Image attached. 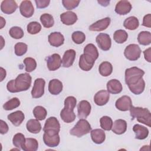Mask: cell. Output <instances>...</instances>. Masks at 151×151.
<instances>
[{"instance_id":"cell-1","label":"cell","mask_w":151,"mask_h":151,"mask_svg":"<svg viewBox=\"0 0 151 151\" xmlns=\"http://www.w3.org/2000/svg\"><path fill=\"white\" fill-rule=\"evenodd\" d=\"M32 78L28 73L19 74L15 80H11L6 84L7 90L11 93H18L28 90L31 84Z\"/></svg>"},{"instance_id":"cell-2","label":"cell","mask_w":151,"mask_h":151,"mask_svg":"<svg viewBox=\"0 0 151 151\" xmlns=\"http://www.w3.org/2000/svg\"><path fill=\"white\" fill-rule=\"evenodd\" d=\"M77 104V100L73 96H68L64 100V107L60 112L61 119L67 123H70L76 119L74 109Z\"/></svg>"},{"instance_id":"cell-3","label":"cell","mask_w":151,"mask_h":151,"mask_svg":"<svg viewBox=\"0 0 151 151\" xmlns=\"http://www.w3.org/2000/svg\"><path fill=\"white\" fill-rule=\"evenodd\" d=\"M129 110L132 120L136 119L139 122L151 126V113L147 109L132 106Z\"/></svg>"},{"instance_id":"cell-4","label":"cell","mask_w":151,"mask_h":151,"mask_svg":"<svg viewBox=\"0 0 151 151\" xmlns=\"http://www.w3.org/2000/svg\"><path fill=\"white\" fill-rule=\"evenodd\" d=\"M145 71L136 67H133L127 68L125 71V82L128 87L134 86L140 81L143 79Z\"/></svg>"},{"instance_id":"cell-5","label":"cell","mask_w":151,"mask_h":151,"mask_svg":"<svg viewBox=\"0 0 151 151\" xmlns=\"http://www.w3.org/2000/svg\"><path fill=\"white\" fill-rule=\"evenodd\" d=\"M91 130V127L88 122L84 119H80L74 127L70 130V133L73 136L80 137L90 133Z\"/></svg>"},{"instance_id":"cell-6","label":"cell","mask_w":151,"mask_h":151,"mask_svg":"<svg viewBox=\"0 0 151 151\" xmlns=\"http://www.w3.org/2000/svg\"><path fill=\"white\" fill-rule=\"evenodd\" d=\"M58 132L54 130H45L43 134L44 143L48 147H54L57 146L60 141Z\"/></svg>"},{"instance_id":"cell-7","label":"cell","mask_w":151,"mask_h":151,"mask_svg":"<svg viewBox=\"0 0 151 151\" xmlns=\"http://www.w3.org/2000/svg\"><path fill=\"white\" fill-rule=\"evenodd\" d=\"M84 57L85 60L90 64H94L99 57V52L96 46L93 44H88L84 48Z\"/></svg>"},{"instance_id":"cell-8","label":"cell","mask_w":151,"mask_h":151,"mask_svg":"<svg viewBox=\"0 0 151 151\" xmlns=\"http://www.w3.org/2000/svg\"><path fill=\"white\" fill-rule=\"evenodd\" d=\"M124 54L127 60L130 61H136L140 57L141 50L137 44H129L126 47Z\"/></svg>"},{"instance_id":"cell-9","label":"cell","mask_w":151,"mask_h":151,"mask_svg":"<svg viewBox=\"0 0 151 151\" xmlns=\"http://www.w3.org/2000/svg\"><path fill=\"white\" fill-rule=\"evenodd\" d=\"M45 81L43 78H37L34 83V86L31 91L32 97L34 99H38L42 97L44 93Z\"/></svg>"},{"instance_id":"cell-10","label":"cell","mask_w":151,"mask_h":151,"mask_svg":"<svg viewBox=\"0 0 151 151\" xmlns=\"http://www.w3.org/2000/svg\"><path fill=\"white\" fill-rule=\"evenodd\" d=\"M96 42L100 49L108 51L111 45V40L109 35L105 33H100L96 38Z\"/></svg>"},{"instance_id":"cell-11","label":"cell","mask_w":151,"mask_h":151,"mask_svg":"<svg viewBox=\"0 0 151 151\" xmlns=\"http://www.w3.org/2000/svg\"><path fill=\"white\" fill-rule=\"evenodd\" d=\"M91 106L90 103L87 100H81L77 106L78 117L80 119H86L91 112Z\"/></svg>"},{"instance_id":"cell-12","label":"cell","mask_w":151,"mask_h":151,"mask_svg":"<svg viewBox=\"0 0 151 151\" xmlns=\"http://www.w3.org/2000/svg\"><path fill=\"white\" fill-rule=\"evenodd\" d=\"M62 60L58 54H53L47 58V67L50 71H55L61 65Z\"/></svg>"},{"instance_id":"cell-13","label":"cell","mask_w":151,"mask_h":151,"mask_svg":"<svg viewBox=\"0 0 151 151\" xmlns=\"http://www.w3.org/2000/svg\"><path fill=\"white\" fill-rule=\"evenodd\" d=\"M21 14L25 18L31 17L34 12V8L30 1H23L19 5Z\"/></svg>"},{"instance_id":"cell-14","label":"cell","mask_w":151,"mask_h":151,"mask_svg":"<svg viewBox=\"0 0 151 151\" xmlns=\"http://www.w3.org/2000/svg\"><path fill=\"white\" fill-rule=\"evenodd\" d=\"M115 106L120 111H127L132 106V100L129 96H123L116 100Z\"/></svg>"},{"instance_id":"cell-15","label":"cell","mask_w":151,"mask_h":151,"mask_svg":"<svg viewBox=\"0 0 151 151\" xmlns=\"http://www.w3.org/2000/svg\"><path fill=\"white\" fill-rule=\"evenodd\" d=\"M132 5L129 1L126 0L119 1L116 5L115 12L120 15H126L129 13L132 9Z\"/></svg>"},{"instance_id":"cell-16","label":"cell","mask_w":151,"mask_h":151,"mask_svg":"<svg viewBox=\"0 0 151 151\" xmlns=\"http://www.w3.org/2000/svg\"><path fill=\"white\" fill-rule=\"evenodd\" d=\"M110 18L106 17L93 23L89 27V30L91 31H101L106 29L110 24Z\"/></svg>"},{"instance_id":"cell-17","label":"cell","mask_w":151,"mask_h":151,"mask_svg":"<svg viewBox=\"0 0 151 151\" xmlns=\"http://www.w3.org/2000/svg\"><path fill=\"white\" fill-rule=\"evenodd\" d=\"M109 93L104 90H100L96 93L94 97V101L97 106H104L109 100Z\"/></svg>"},{"instance_id":"cell-18","label":"cell","mask_w":151,"mask_h":151,"mask_svg":"<svg viewBox=\"0 0 151 151\" xmlns=\"http://www.w3.org/2000/svg\"><path fill=\"white\" fill-rule=\"evenodd\" d=\"M18 8V5L15 1L4 0L1 2V9L5 14H11L14 13Z\"/></svg>"},{"instance_id":"cell-19","label":"cell","mask_w":151,"mask_h":151,"mask_svg":"<svg viewBox=\"0 0 151 151\" xmlns=\"http://www.w3.org/2000/svg\"><path fill=\"white\" fill-rule=\"evenodd\" d=\"M50 44L53 47H58L63 44L64 38L63 34L59 32H51L48 37Z\"/></svg>"},{"instance_id":"cell-20","label":"cell","mask_w":151,"mask_h":151,"mask_svg":"<svg viewBox=\"0 0 151 151\" xmlns=\"http://www.w3.org/2000/svg\"><path fill=\"white\" fill-rule=\"evenodd\" d=\"M76 51L73 49H70L67 50L63 57L62 58V65L63 67L65 68H68L71 67L76 58Z\"/></svg>"},{"instance_id":"cell-21","label":"cell","mask_w":151,"mask_h":151,"mask_svg":"<svg viewBox=\"0 0 151 151\" xmlns=\"http://www.w3.org/2000/svg\"><path fill=\"white\" fill-rule=\"evenodd\" d=\"M107 89L109 93L116 94L122 92L123 87L121 83L118 80L112 79L107 82Z\"/></svg>"},{"instance_id":"cell-22","label":"cell","mask_w":151,"mask_h":151,"mask_svg":"<svg viewBox=\"0 0 151 151\" xmlns=\"http://www.w3.org/2000/svg\"><path fill=\"white\" fill-rule=\"evenodd\" d=\"M77 16L74 12L67 11L60 15V19L63 24L67 25L74 24L77 21Z\"/></svg>"},{"instance_id":"cell-23","label":"cell","mask_w":151,"mask_h":151,"mask_svg":"<svg viewBox=\"0 0 151 151\" xmlns=\"http://www.w3.org/2000/svg\"><path fill=\"white\" fill-rule=\"evenodd\" d=\"M25 115L21 110H18L8 115V119L15 126H19L24 121Z\"/></svg>"},{"instance_id":"cell-24","label":"cell","mask_w":151,"mask_h":151,"mask_svg":"<svg viewBox=\"0 0 151 151\" xmlns=\"http://www.w3.org/2000/svg\"><path fill=\"white\" fill-rule=\"evenodd\" d=\"M44 132L45 130H54L59 132L60 130V124L55 117H50L48 118L45 123L44 128Z\"/></svg>"},{"instance_id":"cell-25","label":"cell","mask_w":151,"mask_h":151,"mask_svg":"<svg viewBox=\"0 0 151 151\" xmlns=\"http://www.w3.org/2000/svg\"><path fill=\"white\" fill-rule=\"evenodd\" d=\"M113 133L117 134H122L127 130V123L124 120L117 119L113 123L111 129Z\"/></svg>"},{"instance_id":"cell-26","label":"cell","mask_w":151,"mask_h":151,"mask_svg":"<svg viewBox=\"0 0 151 151\" xmlns=\"http://www.w3.org/2000/svg\"><path fill=\"white\" fill-rule=\"evenodd\" d=\"M133 130L135 133V138L139 140L146 139L149 134L148 129L139 124H136L133 126Z\"/></svg>"},{"instance_id":"cell-27","label":"cell","mask_w":151,"mask_h":151,"mask_svg":"<svg viewBox=\"0 0 151 151\" xmlns=\"http://www.w3.org/2000/svg\"><path fill=\"white\" fill-rule=\"evenodd\" d=\"M63 90V83L58 79H52L48 84V91L52 95H58Z\"/></svg>"},{"instance_id":"cell-28","label":"cell","mask_w":151,"mask_h":151,"mask_svg":"<svg viewBox=\"0 0 151 151\" xmlns=\"http://www.w3.org/2000/svg\"><path fill=\"white\" fill-rule=\"evenodd\" d=\"M90 134L92 140L96 144H101L105 140L106 134L102 129H94L91 130Z\"/></svg>"},{"instance_id":"cell-29","label":"cell","mask_w":151,"mask_h":151,"mask_svg":"<svg viewBox=\"0 0 151 151\" xmlns=\"http://www.w3.org/2000/svg\"><path fill=\"white\" fill-rule=\"evenodd\" d=\"M26 127L29 132L37 134L40 132L42 127L37 119H30L27 122Z\"/></svg>"},{"instance_id":"cell-30","label":"cell","mask_w":151,"mask_h":151,"mask_svg":"<svg viewBox=\"0 0 151 151\" xmlns=\"http://www.w3.org/2000/svg\"><path fill=\"white\" fill-rule=\"evenodd\" d=\"M38 148V143L35 139L27 138L21 149L24 151H36Z\"/></svg>"},{"instance_id":"cell-31","label":"cell","mask_w":151,"mask_h":151,"mask_svg":"<svg viewBox=\"0 0 151 151\" xmlns=\"http://www.w3.org/2000/svg\"><path fill=\"white\" fill-rule=\"evenodd\" d=\"M99 73L103 77L110 76L113 71V66L109 61L102 62L99 67Z\"/></svg>"},{"instance_id":"cell-32","label":"cell","mask_w":151,"mask_h":151,"mask_svg":"<svg viewBox=\"0 0 151 151\" xmlns=\"http://www.w3.org/2000/svg\"><path fill=\"white\" fill-rule=\"evenodd\" d=\"M139 20L136 17L134 16L128 17L124 20L123 22V26L126 29L129 30H134L139 27Z\"/></svg>"},{"instance_id":"cell-33","label":"cell","mask_w":151,"mask_h":151,"mask_svg":"<svg viewBox=\"0 0 151 151\" xmlns=\"http://www.w3.org/2000/svg\"><path fill=\"white\" fill-rule=\"evenodd\" d=\"M138 42L143 45H148L151 43V34L149 31H141L137 36Z\"/></svg>"},{"instance_id":"cell-34","label":"cell","mask_w":151,"mask_h":151,"mask_svg":"<svg viewBox=\"0 0 151 151\" xmlns=\"http://www.w3.org/2000/svg\"><path fill=\"white\" fill-rule=\"evenodd\" d=\"M128 38V34L127 32L123 29H119L114 32L113 34L114 40L118 44H123Z\"/></svg>"},{"instance_id":"cell-35","label":"cell","mask_w":151,"mask_h":151,"mask_svg":"<svg viewBox=\"0 0 151 151\" xmlns=\"http://www.w3.org/2000/svg\"><path fill=\"white\" fill-rule=\"evenodd\" d=\"M40 21L42 25L47 28L52 27L54 24L53 17L49 14H44L40 17Z\"/></svg>"},{"instance_id":"cell-36","label":"cell","mask_w":151,"mask_h":151,"mask_svg":"<svg viewBox=\"0 0 151 151\" xmlns=\"http://www.w3.org/2000/svg\"><path fill=\"white\" fill-rule=\"evenodd\" d=\"M33 114L38 120H43L45 119L47 112L46 109L41 106H36L33 110Z\"/></svg>"},{"instance_id":"cell-37","label":"cell","mask_w":151,"mask_h":151,"mask_svg":"<svg viewBox=\"0 0 151 151\" xmlns=\"http://www.w3.org/2000/svg\"><path fill=\"white\" fill-rule=\"evenodd\" d=\"M100 123L101 127L104 130L109 131L112 128L113 121L112 119L109 116H104L101 117L100 119Z\"/></svg>"},{"instance_id":"cell-38","label":"cell","mask_w":151,"mask_h":151,"mask_svg":"<svg viewBox=\"0 0 151 151\" xmlns=\"http://www.w3.org/2000/svg\"><path fill=\"white\" fill-rule=\"evenodd\" d=\"M20 105V101L17 97H14L4 104L3 108L5 110H11Z\"/></svg>"},{"instance_id":"cell-39","label":"cell","mask_w":151,"mask_h":151,"mask_svg":"<svg viewBox=\"0 0 151 151\" xmlns=\"http://www.w3.org/2000/svg\"><path fill=\"white\" fill-rule=\"evenodd\" d=\"M25 142V136L23 134L21 133L15 134L12 139L13 145H14V146L18 148L19 149L22 148Z\"/></svg>"},{"instance_id":"cell-40","label":"cell","mask_w":151,"mask_h":151,"mask_svg":"<svg viewBox=\"0 0 151 151\" xmlns=\"http://www.w3.org/2000/svg\"><path fill=\"white\" fill-rule=\"evenodd\" d=\"M23 63L25 65V71L28 73L32 72L37 67L36 61L33 58L27 57L24 60Z\"/></svg>"},{"instance_id":"cell-41","label":"cell","mask_w":151,"mask_h":151,"mask_svg":"<svg viewBox=\"0 0 151 151\" xmlns=\"http://www.w3.org/2000/svg\"><path fill=\"white\" fill-rule=\"evenodd\" d=\"M145 82L144 80H143L142 81H140V83L134 86L129 87V88L130 90V91L136 95H138L143 93L145 90Z\"/></svg>"},{"instance_id":"cell-42","label":"cell","mask_w":151,"mask_h":151,"mask_svg":"<svg viewBox=\"0 0 151 151\" xmlns=\"http://www.w3.org/2000/svg\"><path fill=\"white\" fill-rule=\"evenodd\" d=\"M10 36L15 39H20L23 37L24 33L22 29L19 27H12L9 31Z\"/></svg>"},{"instance_id":"cell-43","label":"cell","mask_w":151,"mask_h":151,"mask_svg":"<svg viewBox=\"0 0 151 151\" xmlns=\"http://www.w3.org/2000/svg\"><path fill=\"white\" fill-rule=\"evenodd\" d=\"M41 29V25L36 21L29 22L27 25V31L30 34H36Z\"/></svg>"},{"instance_id":"cell-44","label":"cell","mask_w":151,"mask_h":151,"mask_svg":"<svg viewBox=\"0 0 151 151\" xmlns=\"http://www.w3.org/2000/svg\"><path fill=\"white\" fill-rule=\"evenodd\" d=\"M73 41L77 44H80L84 42L86 40V35L84 33L81 31H74L71 35Z\"/></svg>"},{"instance_id":"cell-45","label":"cell","mask_w":151,"mask_h":151,"mask_svg":"<svg viewBox=\"0 0 151 151\" xmlns=\"http://www.w3.org/2000/svg\"><path fill=\"white\" fill-rule=\"evenodd\" d=\"M15 53L18 56H22L26 53L28 46L24 42H18L15 45Z\"/></svg>"},{"instance_id":"cell-46","label":"cell","mask_w":151,"mask_h":151,"mask_svg":"<svg viewBox=\"0 0 151 151\" xmlns=\"http://www.w3.org/2000/svg\"><path fill=\"white\" fill-rule=\"evenodd\" d=\"M79 67L80 68L85 71H90L93 67L94 64H90L88 62H87L84 57L83 54H81L80 57V59H79V63H78Z\"/></svg>"},{"instance_id":"cell-47","label":"cell","mask_w":151,"mask_h":151,"mask_svg":"<svg viewBox=\"0 0 151 151\" xmlns=\"http://www.w3.org/2000/svg\"><path fill=\"white\" fill-rule=\"evenodd\" d=\"M80 2L78 0H63L62 4L65 8L68 10H71L77 7Z\"/></svg>"},{"instance_id":"cell-48","label":"cell","mask_w":151,"mask_h":151,"mask_svg":"<svg viewBox=\"0 0 151 151\" xmlns=\"http://www.w3.org/2000/svg\"><path fill=\"white\" fill-rule=\"evenodd\" d=\"M35 2L36 4V6L37 8L41 9V8H45L47 7L50 3V0H35Z\"/></svg>"},{"instance_id":"cell-49","label":"cell","mask_w":151,"mask_h":151,"mask_svg":"<svg viewBox=\"0 0 151 151\" xmlns=\"http://www.w3.org/2000/svg\"><path fill=\"white\" fill-rule=\"evenodd\" d=\"M142 25L148 27V28L151 27V15H150V14H148L143 17Z\"/></svg>"},{"instance_id":"cell-50","label":"cell","mask_w":151,"mask_h":151,"mask_svg":"<svg viewBox=\"0 0 151 151\" xmlns=\"http://www.w3.org/2000/svg\"><path fill=\"white\" fill-rule=\"evenodd\" d=\"M9 130L8 124L2 120H0V133L2 134H6Z\"/></svg>"},{"instance_id":"cell-51","label":"cell","mask_w":151,"mask_h":151,"mask_svg":"<svg viewBox=\"0 0 151 151\" xmlns=\"http://www.w3.org/2000/svg\"><path fill=\"white\" fill-rule=\"evenodd\" d=\"M151 48H149L143 51L145 59L149 63L151 62Z\"/></svg>"},{"instance_id":"cell-52","label":"cell","mask_w":151,"mask_h":151,"mask_svg":"<svg viewBox=\"0 0 151 151\" xmlns=\"http://www.w3.org/2000/svg\"><path fill=\"white\" fill-rule=\"evenodd\" d=\"M1 81H2L6 77V71L5 70H4L2 67H1Z\"/></svg>"},{"instance_id":"cell-53","label":"cell","mask_w":151,"mask_h":151,"mask_svg":"<svg viewBox=\"0 0 151 151\" xmlns=\"http://www.w3.org/2000/svg\"><path fill=\"white\" fill-rule=\"evenodd\" d=\"M109 2L110 1H98V3L103 6H107L109 4Z\"/></svg>"},{"instance_id":"cell-54","label":"cell","mask_w":151,"mask_h":151,"mask_svg":"<svg viewBox=\"0 0 151 151\" xmlns=\"http://www.w3.org/2000/svg\"><path fill=\"white\" fill-rule=\"evenodd\" d=\"M0 21H1V29H2L5 25V20L2 17H0Z\"/></svg>"}]
</instances>
